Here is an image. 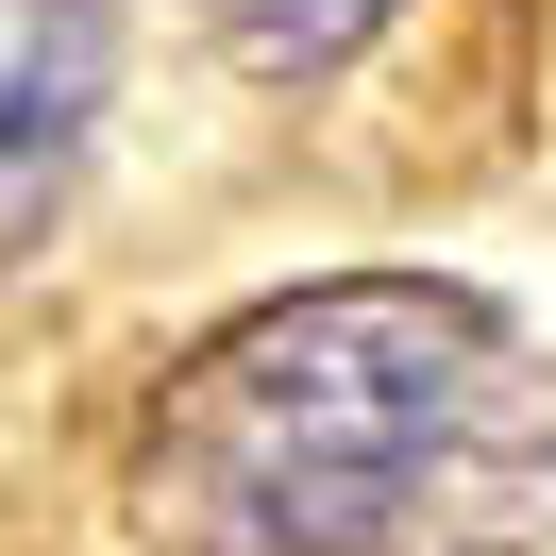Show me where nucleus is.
<instances>
[{"mask_svg": "<svg viewBox=\"0 0 556 556\" xmlns=\"http://www.w3.org/2000/svg\"><path fill=\"white\" fill-rule=\"evenodd\" d=\"M556 354L489 287L320 270L169 354L136 421V556H540Z\"/></svg>", "mask_w": 556, "mask_h": 556, "instance_id": "nucleus-1", "label": "nucleus"}, {"mask_svg": "<svg viewBox=\"0 0 556 556\" xmlns=\"http://www.w3.org/2000/svg\"><path fill=\"white\" fill-rule=\"evenodd\" d=\"M118 102V0H0V253L85 186Z\"/></svg>", "mask_w": 556, "mask_h": 556, "instance_id": "nucleus-2", "label": "nucleus"}, {"mask_svg": "<svg viewBox=\"0 0 556 556\" xmlns=\"http://www.w3.org/2000/svg\"><path fill=\"white\" fill-rule=\"evenodd\" d=\"M405 0H203V35L237 51V68H270V85H304V68H354V51L388 35Z\"/></svg>", "mask_w": 556, "mask_h": 556, "instance_id": "nucleus-3", "label": "nucleus"}]
</instances>
